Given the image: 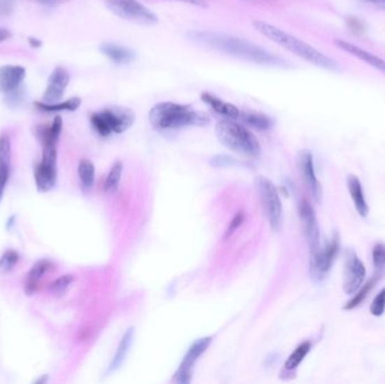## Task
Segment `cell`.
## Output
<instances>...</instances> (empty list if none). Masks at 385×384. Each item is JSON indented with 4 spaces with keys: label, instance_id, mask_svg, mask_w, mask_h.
<instances>
[{
    "label": "cell",
    "instance_id": "cell-29",
    "mask_svg": "<svg viewBox=\"0 0 385 384\" xmlns=\"http://www.w3.org/2000/svg\"><path fill=\"white\" fill-rule=\"evenodd\" d=\"M122 173H123V164L121 162H116L110 173H108L104 184V192L108 194H113L117 191L119 182H121Z\"/></svg>",
    "mask_w": 385,
    "mask_h": 384
},
{
    "label": "cell",
    "instance_id": "cell-16",
    "mask_svg": "<svg viewBox=\"0 0 385 384\" xmlns=\"http://www.w3.org/2000/svg\"><path fill=\"white\" fill-rule=\"evenodd\" d=\"M27 77V70L24 66H0V93L7 94L16 90Z\"/></svg>",
    "mask_w": 385,
    "mask_h": 384
},
{
    "label": "cell",
    "instance_id": "cell-17",
    "mask_svg": "<svg viewBox=\"0 0 385 384\" xmlns=\"http://www.w3.org/2000/svg\"><path fill=\"white\" fill-rule=\"evenodd\" d=\"M12 167V145L10 139L6 134L0 136V202L3 199V192L10 176Z\"/></svg>",
    "mask_w": 385,
    "mask_h": 384
},
{
    "label": "cell",
    "instance_id": "cell-28",
    "mask_svg": "<svg viewBox=\"0 0 385 384\" xmlns=\"http://www.w3.org/2000/svg\"><path fill=\"white\" fill-rule=\"evenodd\" d=\"M78 176L84 191H88L95 182V166L89 160L84 159L79 162Z\"/></svg>",
    "mask_w": 385,
    "mask_h": 384
},
{
    "label": "cell",
    "instance_id": "cell-9",
    "mask_svg": "<svg viewBox=\"0 0 385 384\" xmlns=\"http://www.w3.org/2000/svg\"><path fill=\"white\" fill-rule=\"evenodd\" d=\"M339 249V234L338 232H335L324 248H320L318 252L310 254V274L313 280L319 282L327 276L328 273L330 272L333 262L338 256Z\"/></svg>",
    "mask_w": 385,
    "mask_h": 384
},
{
    "label": "cell",
    "instance_id": "cell-41",
    "mask_svg": "<svg viewBox=\"0 0 385 384\" xmlns=\"http://www.w3.org/2000/svg\"><path fill=\"white\" fill-rule=\"evenodd\" d=\"M10 36H12V33L9 32L8 29H0V43L8 40Z\"/></svg>",
    "mask_w": 385,
    "mask_h": 384
},
{
    "label": "cell",
    "instance_id": "cell-12",
    "mask_svg": "<svg viewBox=\"0 0 385 384\" xmlns=\"http://www.w3.org/2000/svg\"><path fill=\"white\" fill-rule=\"evenodd\" d=\"M298 214L301 219L304 236L307 238V243H309L310 254L318 252L321 247H320V232H319L316 212L313 210L310 203L304 199L298 206Z\"/></svg>",
    "mask_w": 385,
    "mask_h": 384
},
{
    "label": "cell",
    "instance_id": "cell-42",
    "mask_svg": "<svg viewBox=\"0 0 385 384\" xmlns=\"http://www.w3.org/2000/svg\"><path fill=\"white\" fill-rule=\"evenodd\" d=\"M29 42L32 48H40L41 45H42V42H41L40 40H38V38H29Z\"/></svg>",
    "mask_w": 385,
    "mask_h": 384
},
{
    "label": "cell",
    "instance_id": "cell-5",
    "mask_svg": "<svg viewBox=\"0 0 385 384\" xmlns=\"http://www.w3.org/2000/svg\"><path fill=\"white\" fill-rule=\"evenodd\" d=\"M134 121L133 111L123 106L108 107L90 116L92 125L101 136H108L112 133H124L133 125Z\"/></svg>",
    "mask_w": 385,
    "mask_h": 384
},
{
    "label": "cell",
    "instance_id": "cell-4",
    "mask_svg": "<svg viewBox=\"0 0 385 384\" xmlns=\"http://www.w3.org/2000/svg\"><path fill=\"white\" fill-rule=\"evenodd\" d=\"M215 133L219 141L232 151L254 158L261 155V145L255 134L232 120L219 122L215 127Z\"/></svg>",
    "mask_w": 385,
    "mask_h": 384
},
{
    "label": "cell",
    "instance_id": "cell-11",
    "mask_svg": "<svg viewBox=\"0 0 385 384\" xmlns=\"http://www.w3.org/2000/svg\"><path fill=\"white\" fill-rule=\"evenodd\" d=\"M211 343V337H204L197 339L191 344L189 350L186 353V355L184 356V360L180 363L176 374H175V382H177V383H189L191 382V370H193L195 363L209 348Z\"/></svg>",
    "mask_w": 385,
    "mask_h": 384
},
{
    "label": "cell",
    "instance_id": "cell-23",
    "mask_svg": "<svg viewBox=\"0 0 385 384\" xmlns=\"http://www.w3.org/2000/svg\"><path fill=\"white\" fill-rule=\"evenodd\" d=\"M133 336L134 328H130V329L126 330L124 336L122 337L119 347H117V350H116L115 356H114L113 361L110 363V369H108L110 372L117 370V369H119L122 364H123L125 357L128 355V352L129 350H130L132 341H133Z\"/></svg>",
    "mask_w": 385,
    "mask_h": 384
},
{
    "label": "cell",
    "instance_id": "cell-18",
    "mask_svg": "<svg viewBox=\"0 0 385 384\" xmlns=\"http://www.w3.org/2000/svg\"><path fill=\"white\" fill-rule=\"evenodd\" d=\"M52 267V263L48 259L38 260V263L33 266L25 280V293L27 295H33L38 291L41 282Z\"/></svg>",
    "mask_w": 385,
    "mask_h": 384
},
{
    "label": "cell",
    "instance_id": "cell-43",
    "mask_svg": "<svg viewBox=\"0 0 385 384\" xmlns=\"http://www.w3.org/2000/svg\"><path fill=\"white\" fill-rule=\"evenodd\" d=\"M15 219H16V217H15V215H12V217L7 220L6 228L8 229V230H10V229L13 228V225H15Z\"/></svg>",
    "mask_w": 385,
    "mask_h": 384
},
{
    "label": "cell",
    "instance_id": "cell-45",
    "mask_svg": "<svg viewBox=\"0 0 385 384\" xmlns=\"http://www.w3.org/2000/svg\"><path fill=\"white\" fill-rule=\"evenodd\" d=\"M377 7H379V8L383 9V10H385V3H381V5H379V6H377Z\"/></svg>",
    "mask_w": 385,
    "mask_h": 384
},
{
    "label": "cell",
    "instance_id": "cell-32",
    "mask_svg": "<svg viewBox=\"0 0 385 384\" xmlns=\"http://www.w3.org/2000/svg\"><path fill=\"white\" fill-rule=\"evenodd\" d=\"M372 258H373L374 269L377 271V274H382L385 267V246L383 243L374 246Z\"/></svg>",
    "mask_w": 385,
    "mask_h": 384
},
{
    "label": "cell",
    "instance_id": "cell-13",
    "mask_svg": "<svg viewBox=\"0 0 385 384\" xmlns=\"http://www.w3.org/2000/svg\"><path fill=\"white\" fill-rule=\"evenodd\" d=\"M69 81L70 76L67 70L62 66H57L48 79L47 88L44 90L41 101L47 104H55L61 101L69 85Z\"/></svg>",
    "mask_w": 385,
    "mask_h": 384
},
{
    "label": "cell",
    "instance_id": "cell-21",
    "mask_svg": "<svg viewBox=\"0 0 385 384\" xmlns=\"http://www.w3.org/2000/svg\"><path fill=\"white\" fill-rule=\"evenodd\" d=\"M201 99L206 105H209L215 113L224 116L226 119L235 120L240 115V111L238 110V107L230 104V103H226V101H223L222 99H217V96L212 95V94L203 93Z\"/></svg>",
    "mask_w": 385,
    "mask_h": 384
},
{
    "label": "cell",
    "instance_id": "cell-25",
    "mask_svg": "<svg viewBox=\"0 0 385 384\" xmlns=\"http://www.w3.org/2000/svg\"><path fill=\"white\" fill-rule=\"evenodd\" d=\"M81 105V99L79 97H73L68 101H58L55 104H47L43 101L35 103V106L38 107L41 112L53 113V112H73L78 110Z\"/></svg>",
    "mask_w": 385,
    "mask_h": 384
},
{
    "label": "cell",
    "instance_id": "cell-15",
    "mask_svg": "<svg viewBox=\"0 0 385 384\" xmlns=\"http://www.w3.org/2000/svg\"><path fill=\"white\" fill-rule=\"evenodd\" d=\"M335 44H336L339 49L344 51V52L353 55L355 58L359 59V60L363 61L365 64H368V66H371L374 69L379 70V71L385 75V60L379 58L377 55L368 52L366 50L357 47L355 44L347 42V41L336 40L335 41Z\"/></svg>",
    "mask_w": 385,
    "mask_h": 384
},
{
    "label": "cell",
    "instance_id": "cell-36",
    "mask_svg": "<svg viewBox=\"0 0 385 384\" xmlns=\"http://www.w3.org/2000/svg\"><path fill=\"white\" fill-rule=\"evenodd\" d=\"M243 220H245V214L242 212H239V213L235 214V218L231 220L229 227L226 229V237H230L233 232L237 230L241 225H242Z\"/></svg>",
    "mask_w": 385,
    "mask_h": 384
},
{
    "label": "cell",
    "instance_id": "cell-8",
    "mask_svg": "<svg viewBox=\"0 0 385 384\" xmlns=\"http://www.w3.org/2000/svg\"><path fill=\"white\" fill-rule=\"evenodd\" d=\"M257 188L261 206L266 213L270 228L274 232H278L283 223V206L277 190L273 185V183L265 177H259L257 179Z\"/></svg>",
    "mask_w": 385,
    "mask_h": 384
},
{
    "label": "cell",
    "instance_id": "cell-39",
    "mask_svg": "<svg viewBox=\"0 0 385 384\" xmlns=\"http://www.w3.org/2000/svg\"><path fill=\"white\" fill-rule=\"evenodd\" d=\"M182 3H189V5H194V6L202 7V8H206L208 3L205 0H178Z\"/></svg>",
    "mask_w": 385,
    "mask_h": 384
},
{
    "label": "cell",
    "instance_id": "cell-1",
    "mask_svg": "<svg viewBox=\"0 0 385 384\" xmlns=\"http://www.w3.org/2000/svg\"><path fill=\"white\" fill-rule=\"evenodd\" d=\"M189 38L195 43L205 45L219 52L232 55L242 60L252 61L254 64L263 66H287L286 61L273 55L266 50L261 49L255 43L243 38L224 34V33L211 32V31H193L189 33Z\"/></svg>",
    "mask_w": 385,
    "mask_h": 384
},
{
    "label": "cell",
    "instance_id": "cell-35",
    "mask_svg": "<svg viewBox=\"0 0 385 384\" xmlns=\"http://www.w3.org/2000/svg\"><path fill=\"white\" fill-rule=\"evenodd\" d=\"M213 167H229V166L237 165V160L233 157L228 156V155H217L213 157L210 162Z\"/></svg>",
    "mask_w": 385,
    "mask_h": 384
},
{
    "label": "cell",
    "instance_id": "cell-2",
    "mask_svg": "<svg viewBox=\"0 0 385 384\" xmlns=\"http://www.w3.org/2000/svg\"><path fill=\"white\" fill-rule=\"evenodd\" d=\"M254 27L257 32L261 33L265 38L273 41L274 43L281 45L284 49L290 51L293 55H298V58L303 59L313 66H319L321 69L329 70L333 73L340 71V66L335 59L328 57L324 53L311 47L310 44L305 43L300 38L284 32L278 27H273L270 24L265 23L263 20H255Z\"/></svg>",
    "mask_w": 385,
    "mask_h": 384
},
{
    "label": "cell",
    "instance_id": "cell-14",
    "mask_svg": "<svg viewBox=\"0 0 385 384\" xmlns=\"http://www.w3.org/2000/svg\"><path fill=\"white\" fill-rule=\"evenodd\" d=\"M298 167L301 171L304 183L307 184L313 199L317 203H321L322 194H324L322 193V186L317 178L314 165H313V156L310 151L302 150L298 153Z\"/></svg>",
    "mask_w": 385,
    "mask_h": 384
},
{
    "label": "cell",
    "instance_id": "cell-20",
    "mask_svg": "<svg viewBox=\"0 0 385 384\" xmlns=\"http://www.w3.org/2000/svg\"><path fill=\"white\" fill-rule=\"evenodd\" d=\"M101 52L108 57L114 64H132L136 59V53L132 50L121 47L117 44L105 43L101 45Z\"/></svg>",
    "mask_w": 385,
    "mask_h": 384
},
{
    "label": "cell",
    "instance_id": "cell-3",
    "mask_svg": "<svg viewBox=\"0 0 385 384\" xmlns=\"http://www.w3.org/2000/svg\"><path fill=\"white\" fill-rule=\"evenodd\" d=\"M151 125L159 130H171L186 127H204L210 123L208 114L195 111L189 105L160 103L149 113Z\"/></svg>",
    "mask_w": 385,
    "mask_h": 384
},
{
    "label": "cell",
    "instance_id": "cell-31",
    "mask_svg": "<svg viewBox=\"0 0 385 384\" xmlns=\"http://www.w3.org/2000/svg\"><path fill=\"white\" fill-rule=\"evenodd\" d=\"M20 255L13 249H9L3 253V256L0 257V274L8 273L14 269V266L18 263Z\"/></svg>",
    "mask_w": 385,
    "mask_h": 384
},
{
    "label": "cell",
    "instance_id": "cell-44",
    "mask_svg": "<svg viewBox=\"0 0 385 384\" xmlns=\"http://www.w3.org/2000/svg\"><path fill=\"white\" fill-rule=\"evenodd\" d=\"M48 381V376H41L40 378H38V380H36V381H35V383H45V382Z\"/></svg>",
    "mask_w": 385,
    "mask_h": 384
},
{
    "label": "cell",
    "instance_id": "cell-37",
    "mask_svg": "<svg viewBox=\"0 0 385 384\" xmlns=\"http://www.w3.org/2000/svg\"><path fill=\"white\" fill-rule=\"evenodd\" d=\"M15 0H0V16L9 15L14 9Z\"/></svg>",
    "mask_w": 385,
    "mask_h": 384
},
{
    "label": "cell",
    "instance_id": "cell-6",
    "mask_svg": "<svg viewBox=\"0 0 385 384\" xmlns=\"http://www.w3.org/2000/svg\"><path fill=\"white\" fill-rule=\"evenodd\" d=\"M105 5L117 17L145 27H154L158 17L138 0H105Z\"/></svg>",
    "mask_w": 385,
    "mask_h": 384
},
{
    "label": "cell",
    "instance_id": "cell-19",
    "mask_svg": "<svg viewBox=\"0 0 385 384\" xmlns=\"http://www.w3.org/2000/svg\"><path fill=\"white\" fill-rule=\"evenodd\" d=\"M347 187L348 192L351 194V199H353L354 206L356 208L357 213L361 217H368L370 208H368L366 199H365L362 183L359 180L358 177L355 176V175H349L347 177Z\"/></svg>",
    "mask_w": 385,
    "mask_h": 384
},
{
    "label": "cell",
    "instance_id": "cell-10",
    "mask_svg": "<svg viewBox=\"0 0 385 384\" xmlns=\"http://www.w3.org/2000/svg\"><path fill=\"white\" fill-rule=\"evenodd\" d=\"M366 276L364 263L356 253L348 249L344 253V278L342 289L346 294H354L362 286Z\"/></svg>",
    "mask_w": 385,
    "mask_h": 384
},
{
    "label": "cell",
    "instance_id": "cell-33",
    "mask_svg": "<svg viewBox=\"0 0 385 384\" xmlns=\"http://www.w3.org/2000/svg\"><path fill=\"white\" fill-rule=\"evenodd\" d=\"M5 95H6L5 96V103H6L7 106L15 108V107H18L23 103L25 92H24L22 85H20L16 90H12V92H9Z\"/></svg>",
    "mask_w": 385,
    "mask_h": 384
},
{
    "label": "cell",
    "instance_id": "cell-7",
    "mask_svg": "<svg viewBox=\"0 0 385 384\" xmlns=\"http://www.w3.org/2000/svg\"><path fill=\"white\" fill-rule=\"evenodd\" d=\"M42 158L34 168L35 185L41 193L51 191L57 184L58 169H57V145H42Z\"/></svg>",
    "mask_w": 385,
    "mask_h": 384
},
{
    "label": "cell",
    "instance_id": "cell-30",
    "mask_svg": "<svg viewBox=\"0 0 385 384\" xmlns=\"http://www.w3.org/2000/svg\"><path fill=\"white\" fill-rule=\"evenodd\" d=\"M75 280V276L71 274L62 275L60 278L53 282L51 285L49 286V291L55 295H64L67 290L69 289L70 285L73 284Z\"/></svg>",
    "mask_w": 385,
    "mask_h": 384
},
{
    "label": "cell",
    "instance_id": "cell-24",
    "mask_svg": "<svg viewBox=\"0 0 385 384\" xmlns=\"http://www.w3.org/2000/svg\"><path fill=\"white\" fill-rule=\"evenodd\" d=\"M239 118L245 125L254 127L256 130H268L273 127V120L270 119V116L261 114V113L242 112L240 113Z\"/></svg>",
    "mask_w": 385,
    "mask_h": 384
},
{
    "label": "cell",
    "instance_id": "cell-22",
    "mask_svg": "<svg viewBox=\"0 0 385 384\" xmlns=\"http://www.w3.org/2000/svg\"><path fill=\"white\" fill-rule=\"evenodd\" d=\"M61 131H62V119L58 115L55 116L52 125L50 127H38L36 129V136L41 145H45V143L57 145L60 138Z\"/></svg>",
    "mask_w": 385,
    "mask_h": 384
},
{
    "label": "cell",
    "instance_id": "cell-40",
    "mask_svg": "<svg viewBox=\"0 0 385 384\" xmlns=\"http://www.w3.org/2000/svg\"><path fill=\"white\" fill-rule=\"evenodd\" d=\"M348 22H349V27H351L353 31H356L357 29V32H359L361 29H363L362 23L358 20H356V18H349Z\"/></svg>",
    "mask_w": 385,
    "mask_h": 384
},
{
    "label": "cell",
    "instance_id": "cell-27",
    "mask_svg": "<svg viewBox=\"0 0 385 384\" xmlns=\"http://www.w3.org/2000/svg\"><path fill=\"white\" fill-rule=\"evenodd\" d=\"M311 347H312V345H311L310 341H303L302 344L298 345L296 350L289 356L287 361L285 362V365H284V367H285V370H296L298 365L301 364L305 356L310 352Z\"/></svg>",
    "mask_w": 385,
    "mask_h": 384
},
{
    "label": "cell",
    "instance_id": "cell-26",
    "mask_svg": "<svg viewBox=\"0 0 385 384\" xmlns=\"http://www.w3.org/2000/svg\"><path fill=\"white\" fill-rule=\"evenodd\" d=\"M379 276H381V275H374L373 278L368 280V283H365L364 285L361 286V287L354 293L353 298L348 301L347 304H344L342 309L353 310L357 308V306H361V304L364 302L365 299L368 298V295L370 294V292L373 290L375 284L377 283Z\"/></svg>",
    "mask_w": 385,
    "mask_h": 384
},
{
    "label": "cell",
    "instance_id": "cell-38",
    "mask_svg": "<svg viewBox=\"0 0 385 384\" xmlns=\"http://www.w3.org/2000/svg\"><path fill=\"white\" fill-rule=\"evenodd\" d=\"M31 1L45 5V6H58V5L67 3L68 0H31Z\"/></svg>",
    "mask_w": 385,
    "mask_h": 384
},
{
    "label": "cell",
    "instance_id": "cell-34",
    "mask_svg": "<svg viewBox=\"0 0 385 384\" xmlns=\"http://www.w3.org/2000/svg\"><path fill=\"white\" fill-rule=\"evenodd\" d=\"M370 312L374 317H381L385 312V287H383L381 291L377 293V297L374 298L371 306H370Z\"/></svg>",
    "mask_w": 385,
    "mask_h": 384
}]
</instances>
